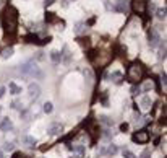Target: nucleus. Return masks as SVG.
<instances>
[{
	"label": "nucleus",
	"mask_w": 167,
	"mask_h": 158,
	"mask_svg": "<svg viewBox=\"0 0 167 158\" xmlns=\"http://www.w3.org/2000/svg\"><path fill=\"white\" fill-rule=\"evenodd\" d=\"M28 95H29V98H34L36 99L39 95H41V85L36 83V82L29 83L28 85Z\"/></svg>",
	"instance_id": "1"
},
{
	"label": "nucleus",
	"mask_w": 167,
	"mask_h": 158,
	"mask_svg": "<svg viewBox=\"0 0 167 158\" xmlns=\"http://www.w3.org/2000/svg\"><path fill=\"white\" fill-rule=\"evenodd\" d=\"M45 132L49 134V135H59L62 132V124L60 122H50L49 126L45 127Z\"/></svg>",
	"instance_id": "2"
},
{
	"label": "nucleus",
	"mask_w": 167,
	"mask_h": 158,
	"mask_svg": "<svg viewBox=\"0 0 167 158\" xmlns=\"http://www.w3.org/2000/svg\"><path fill=\"white\" fill-rule=\"evenodd\" d=\"M28 77H33V78H38V80H42V78H44V74H42L41 67H39L38 64H34V62H33V65H31V70H29Z\"/></svg>",
	"instance_id": "3"
},
{
	"label": "nucleus",
	"mask_w": 167,
	"mask_h": 158,
	"mask_svg": "<svg viewBox=\"0 0 167 158\" xmlns=\"http://www.w3.org/2000/svg\"><path fill=\"white\" fill-rule=\"evenodd\" d=\"M13 127H15V124L10 117H4L2 122H0V130H2V132H11Z\"/></svg>",
	"instance_id": "4"
},
{
	"label": "nucleus",
	"mask_w": 167,
	"mask_h": 158,
	"mask_svg": "<svg viewBox=\"0 0 167 158\" xmlns=\"http://www.w3.org/2000/svg\"><path fill=\"white\" fill-rule=\"evenodd\" d=\"M73 155H75V158H84L86 157V145L75 144L73 145Z\"/></svg>",
	"instance_id": "5"
},
{
	"label": "nucleus",
	"mask_w": 167,
	"mask_h": 158,
	"mask_svg": "<svg viewBox=\"0 0 167 158\" xmlns=\"http://www.w3.org/2000/svg\"><path fill=\"white\" fill-rule=\"evenodd\" d=\"M159 42H161V34H159V31H157V29L153 28V29L149 31V44H151L153 47H156Z\"/></svg>",
	"instance_id": "6"
},
{
	"label": "nucleus",
	"mask_w": 167,
	"mask_h": 158,
	"mask_svg": "<svg viewBox=\"0 0 167 158\" xmlns=\"http://www.w3.org/2000/svg\"><path fill=\"white\" fill-rule=\"evenodd\" d=\"M151 104H153V99H151L149 95H143L141 98H139V106H141L143 111H148V109L151 108Z\"/></svg>",
	"instance_id": "7"
},
{
	"label": "nucleus",
	"mask_w": 167,
	"mask_h": 158,
	"mask_svg": "<svg viewBox=\"0 0 167 158\" xmlns=\"http://www.w3.org/2000/svg\"><path fill=\"white\" fill-rule=\"evenodd\" d=\"M71 56H73V54L70 52L68 46H65V47H63V52H62V59H60V62H62L63 65H70V62H71Z\"/></svg>",
	"instance_id": "8"
},
{
	"label": "nucleus",
	"mask_w": 167,
	"mask_h": 158,
	"mask_svg": "<svg viewBox=\"0 0 167 158\" xmlns=\"http://www.w3.org/2000/svg\"><path fill=\"white\" fill-rule=\"evenodd\" d=\"M21 142L25 145H28V147H34L36 144H38V139L34 137V135H29V134H25L23 137H21Z\"/></svg>",
	"instance_id": "9"
},
{
	"label": "nucleus",
	"mask_w": 167,
	"mask_h": 158,
	"mask_svg": "<svg viewBox=\"0 0 167 158\" xmlns=\"http://www.w3.org/2000/svg\"><path fill=\"white\" fill-rule=\"evenodd\" d=\"M8 90H10V93H11L13 96L20 95V93L23 92V90H21V87H20V85H16L15 82H10V83H8Z\"/></svg>",
	"instance_id": "10"
},
{
	"label": "nucleus",
	"mask_w": 167,
	"mask_h": 158,
	"mask_svg": "<svg viewBox=\"0 0 167 158\" xmlns=\"http://www.w3.org/2000/svg\"><path fill=\"white\" fill-rule=\"evenodd\" d=\"M49 57H50V60H52V62L59 64V62H60V59H62V54H60L57 49H54V51H50Z\"/></svg>",
	"instance_id": "11"
},
{
	"label": "nucleus",
	"mask_w": 167,
	"mask_h": 158,
	"mask_svg": "<svg viewBox=\"0 0 167 158\" xmlns=\"http://www.w3.org/2000/svg\"><path fill=\"white\" fill-rule=\"evenodd\" d=\"M73 33H76V34H81V33H84V23H83V21H78V23H75Z\"/></svg>",
	"instance_id": "12"
},
{
	"label": "nucleus",
	"mask_w": 167,
	"mask_h": 158,
	"mask_svg": "<svg viewBox=\"0 0 167 158\" xmlns=\"http://www.w3.org/2000/svg\"><path fill=\"white\" fill-rule=\"evenodd\" d=\"M13 52H15V49L13 47H7V49H4V52H2V59H10L11 56H13Z\"/></svg>",
	"instance_id": "13"
},
{
	"label": "nucleus",
	"mask_w": 167,
	"mask_h": 158,
	"mask_svg": "<svg viewBox=\"0 0 167 158\" xmlns=\"http://www.w3.org/2000/svg\"><path fill=\"white\" fill-rule=\"evenodd\" d=\"M42 111H44L45 114H50V112L54 111V104H52V101H45V103H44V108H42Z\"/></svg>",
	"instance_id": "14"
},
{
	"label": "nucleus",
	"mask_w": 167,
	"mask_h": 158,
	"mask_svg": "<svg viewBox=\"0 0 167 158\" xmlns=\"http://www.w3.org/2000/svg\"><path fill=\"white\" fill-rule=\"evenodd\" d=\"M2 150L4 152H13L15 150V144L13 142H5L4 147H2Z\"/></svg>",
	"instance_id": "15"
},
{
	"label": "nucleus",
	"mask_w": 167,
	"mask_h": 158,
	"mask_svg": "<svg viewBox=\"0 0 167 158\" xmlns=\"http://www.w3.org/2000/svg\"><path fill=\"white\" fill-rule=\"evenodd\" d=\"M156 18H157V20H161V21L166 20V8H159V10L156 11Z\"/></svg>",
	"instance_id": "16"
},
{
	"label": "nucleus",
	"mask_w": 167,
	"mask_h": 158,
	"mask_svg": "<svg viewBox=\"0 0 167 158\" xmlns=\"http://www.w3.org/2000/svg\"><path fill=\"white\" fill-rule=\"evenodd\" d=\"M110 78H112V82H120V78H122V72H120V70L112 72V74H110Z\"/></svg>",
	"instance_id": "17"
},
{
	"label": "nucleus",
	"mask_w": 167,
	"mask_h": 158,
	"mask_svg": "<svg viewBox=\"0 0 167 158\" xmlns=\"http://www.w3.org/2000/svg\"><path fill=\"white\" fill-rule=\"evenodd\" d=\"M101 122L105 124V126H114V121H112L110 117H107V116H101Z\"/></svg>",
	"instance_id": "18"
},
{
	"label": "nucleus",
	"mask_w": 167,
	"mask_h": 158,
	"mask_svg": "<svg viewBox=\"0 0 167 158\" xmlns=\"http://www.w3.org/2000/svg\"><path fill=\"white\" fill-rule=\"evenodd\" d=\"M117 152H118V148H117V145H115V144L109 145V148H107V155H115Z\"/></svg>",
	"instance_id": "19"
},
{
	"label": "nucleus",
	"mask_w": 167,
	"mask_h": 158,
	"mask_svg": "<svg viewBox=\"0 0 167 158\" xmlns=\"http://www.w3.org/2000/svg\"><path fill=\"white\" fill-rule=\"evenodd\" d=\"M123 158H136V155L133 153L132 150H128V148H125V150H123Z\"/></svg>",
	"instance_id": "20"
},
{
	"label": "nucleus",
	"mask_w": 167,
	"mask_h": 158,
	"mask_svg": "<svg viewBox=\"0 0 167 158\" xmlns=\"http://www.w3.org/2000/svg\"><path fill=\"white\" fill-rule=\"evenodd\" d=\"M154 88V85L151 83V82H146V83L143 85V92H149V90H153Z\"/></svg>",
	"instance_id": "21"
},
{
	"label": "nucleus",
	"mask_w": 167,
	"mask_h": 158,
	"mask_svg": "<svg viewBox=\"0 0 167 158\" xmlns=\"http://www.w3.org/2000/svg\"><path fill=\"white\" fill-rule=\"evenodd\" d=\"M139 158H151V150H149V148L143 150V153L139 155Z\"/></svg>",
	"instance_id": "22"
},
{
	"label": "nucleus",
	"mask_w": 167,
	"mask_h": 158,
	"mask_svg": "<svg viewBox=\"0 0 167 158\" xmlns=\"http://www.w3.org/2000/svg\"><path fill=\"white\" fill-rule=\"evenodd\" d=\"M120 130H122V132L125 134L127 130H128V124H122V126H120Z\"/></svg>",
	"instance_id": "23"
},
{
	"label": "nucleus",
	"mask_w": 167,
	"mask_h": 158,
	"mask_svg": "<svg viewBox=\"0 0 167 158\" xmlns=\"http://www.w3.org/2000/svg\"><path fill=\"white\" fill-rule=\"evenodd\" d=\"M5 92H7V88H5V87H2V88H0V99L4 98V95H5Z\"/></svg>",
	"instance_id": "24"
},
{
	"label": "nucleus",
	"mask_w": 167,
	"mask_h": 158,
	"mask_svg": "<svg viewBox=\"0 0 167 158\" xmlns=\"http://www.w3.org/2000/svg\"><path fill=\"white\" fill-rule=\"evenodd\" d=\"M54 4V0H45V5H52Z\"/></svg>",
	"instance_id": "25"
},
{
	"label": "nucleus",
	"mask_w": 167,
	"mask_h": 158,
	"mask_svg": "<svg viewBox=\"0 0 167 158\" xmlns=\"http://www.w3.org/2000/svg\"><path fill=\"white\" fill-rule=\"evenodd\" d=\"M0 158H4V152L0 150Z\"/></svg>",
	"instance_id": "26"
},
{
	"label": "nucleus",
	"mask_w": 167,
	"mask_h": 158,
	"mask_svg": "<svg viewBox=\"0 0 167 158\" xmlns=\"http://www.w3.org/2000/svg\"><path fill=\"white\" fill-rule=\"evenodd\" d=\"M120 4H125L127 5V0H120Z\"/></svg>",
	"instance_id": "27"
},
{
	"label": "nucleus",
	"mask_w": 167,
	"mask_h": 158,
	"mask_svg": "<svg viewBox=\"0 0 167 158\" xmlns=\"http://www.w3.org/2000/svg\"><path fill=\"white\" fill-rule=\"evenodd\" d=\"M2 5H4V0H0V8H2Z\"/></svg>",
	"instance_id": "28"
},
{
	"label": "nucleus",
	"mask_w": 167,
	"mask_h": 158,
	"mask_svg": "<svg viewBox=\"0 0 167 158\" xmlns=\"http://www.w3.org/2000/svg\"><path fill=\"white\" fill-rule=\"evenodd\" d=\"M39 158H45V157H39Z\"/></svg>",
	"instance_id": "29"
}]
</instances>
